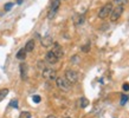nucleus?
I'll return each instance as SVG.
<instances>
[{"label":"nucleus","mask_w":129,"mask_h":118,"mask_svg":"<svg viewBox=\"0 0 129 118\" xmlns=\"http://www.w3.org/2000/svg\"><path fill=\"white\" fill-rule=\"evenodd\" d=\"M56 84H57V87L59 90L64 91V92H68V91L71 90V83L65 77H57L56 78Z\"/></svg>","instance_id":"obj_1"},{"label":"nucleus","mask_w":129,"mask_h":118,"mask_svg":"<svg viewBox=\"0 0 129 118\" xmlns=\"http://www.w3.org/2000/svg\"><path fill=\"white\" fill-rule=\"evenodd\" d=\"M59 6H60V0H52L50 6V10L47 12V18L49 19H53L57 14V12L59 10Z\"/></svg>","instance_id":"obj_2"},{"label":"nucleus","mask_w":129,"mask_h":118,"mask_svg":"<svg viewBox=\"0 0 129 118\" xmlns=\"http://www.w3.org/2000/svg\"><path fill=\"white\" fill-rule=\"evenodd\" d=\"M111 11H113V4H111V3H108V4H106L100 10V12H98V18H100V19H106V18H108V17L110 16Z\"/></svg>","instance_id":"obj_3"},{"label":"nucleus","mask_w":129,"mask_h":118,"mask_svg":"<svg viewBox=\"0 0 129 118\" xmlns=\"http://www.w3.org/2000/svg\"><path fill=\"white\" fill-rule=\"evenodd\" d=\"M42 75L46 80H56V78H57V72L53 69H49V67L44 69Z\"/></svg>","instance_id":"obj_4"},{"label":"nucleus","mask_w":129,"mask_h":118,"mask_svg":"<svg viewBox=\"0 0 129 118\" xmlns=\"http://www.w3.org/2000/svg\"><path fill=\"white\" fill-rule=\"evenodd\" d=\"M65 78H67L71 84H75V83L78 82L79 75H78V72H76L75 70H68L67 72H65Z\"/></svg>","instance_id":"obj_5"},{"label":"nucleus","mask_w":129,"mask_h":118,"mask_svg":"<svg viewBox=\"0 0 129 118\" xmlns=\"http://www.w3.org/2000/svg\"><path fill=\"white\" fill-rule=\"evenodd\" d=\"M122 12H123V6H117V7L113 8V11L110 13V20L111 21L118 20V18L122 16Z\"/></svg>","instance_id":"obj_6"},{"label":"nucleus","mask_w":129,"mask_h":118,"mask_svg":"<svg viewBox=\"0 0 129 118\" xmlns=\"http://www.w3.org/2000/svg\"><path fill=\"white\" fill-rule=\"evenodd\" d=\"M19 71H20V78L23 80H26L28 77V66L26 63H21L19 65Z\"/></svg>","instance_id":"obj_7"},{"label":"nucleus","mask_w":129,"mask_h":118,"mask_svg":"<svg viewBox=\"0 0 129 118\" xmlns=\"http://www.w3.org/2000/svg\"><path fill=\"white\" fill-rule=\"evenodd\" d=\"M52 52L53 54L57 57V58H62L63 54H64V51H63V47L59 45L58 43H53V47H52Z\"/></svg>","instance_id":"obj_8"},{"label":"nucleus","mask_w":129,"mask_h":118,"mask_svg":"<svg viewBox=\"0 0 129 118\" xmlns=\"http://www.w3.org/2000/svg\"><path fill=\"white\" fill-rule=\"evenodd\" d=\"M45 60H46V63L51 64V65H53V64H57V63H58L59 59L57 58L55 54H53V52L50 51V52H47L46 55H45Z\"/></svg>","instance_id":"obj_9"},{"label":"nucleus","mask_w":129,"mask_h":118,"mask_svg":"<svg viewBox=\"0 0 129 118\" xmlns=\"http://www.w3.org/2000/svg\"><path fill=\"white\" fill-rule=\"evenodd\" d=\"M40 44H42V46H44V47H50L53 45V39H52L51 35H45L44 38H42Z\"/></svg>","instance_id":"obj_10"},{"label":"nucleus","mask_w":129,"mask_h":118,"mask_svg":"<svg viewBox=\"0 0 129 118\" xmlns=\"http://www.w3.org/2000/svg\"><path fill=\"white\" fill-rule=\"evenodd\" d=\"M26 53H27V52L25 51V48H20L19 51L17 52V54H16L17 59H18V60H21V62H23L24 59L26 58Z\"/></svg>","instance_id":"obj_11"},{"label":"nucleus","mask_w":129,"mask_h":118,"mask_svg":"<svg viewBox=\"0 0 129 118\" xmlns=\"http://www.w3.org/2000/svg\"><path fill=\"white\" fill-rule=\"evenodd\" d=\"M33 50H35V40L31 39V40H28L27 43H26V45H25V51L32 52Z\"/></svg>","instance_id":"obj_12"},{"label":"nucleus","mask_w":129,"mask_h":118,"mask_svg":"<svg viewBox=\"0 0 129 118\" xmlns=\"http://www.w3.org/2000/svg\"><path fill=\"white\" fill-rule=\"evenodd\" d=\"M74 20L76 25H82L84 23V16H75Z\"/></svg>","instance_id":"obj_13"},{"label":"nucleus","mask_w":129,"mask_h":118,"mask_svg":"<svg viewBox=\"0 0 129 118\" xmlns=\"http://www.w3.org/2000/svg\"><path fill=\"white\" fill-rule=\"evenodd\" d=\"M79 105H81V107H83V109H84V107H86V106L89 105V100H88L85 97H82V98H81V100H79Z\"/></svg>","instance_id":"obj_14"},{"label":"nucleus","mask_w":129,"mask_h":118,"mask_svg":"<svg viewBox=\"0 0 129 118\" xmlns=\"http://www.w3.org/2000/svg\"><path fill=\"white\" fill-rule=\"evenodd\" d=\"M7 94H8V89H3V90H0V102H1Z\"/></svg>","instance_id":"obj_15"},{"label":"nucleus","mask_w":129,"mask_h":118,"mask_svg":"<svg viewBox=\"0 0 129 118\" xmlns=\"http://www.w3.org/2000/svg\"><path fill=\"white\" fill-rule=\"evenodd\" d=\"M19 118H32V114H31V112H28V111H23V112L20 113Z\"/></svg>","instance_id":"obj_16"},{"label":"nucleus","mask_w":129,"mask_h":118,"mask_svg":"<svg viewBox=\"0 0 129 118\" xmlns=\"http://www.w3.org/2000/svg\"><path fill=\"white\" fill-rule=\"evenodd\" d=\"M113 3L116 4L117 6H123V5H125L128 3V0H113Z\"/></svg>","instance_id":"obj_17"},{"label":"nucleus","mask_w":129,"mask_h":118,"mask_svg":"<svg viewBox=\"0 0 129 118\" xmlns=\"http://www.w3.org/2000/svg\"><path fill=\"white\" fill-rule=\"evenodd\" d=\"M82 51L84 52V53H88V52L90 51V43L85 44V45H83V46H82Z\"/></svg>","instance_id":"obj_18"},{"label":"nucleus","mask_w":129,"mask_h":118,"mask_svg":"<svg viewBox=\"0 0 129 118\" xmlns=\"http://www.w3.org/2000/svg\"><path fill=\"white\" fill-rule=\"evenodd\" d=\"M10 106H11V107H14V109H17V107H18V100H17V99H13V100H11V102H10Z\"/></svg>","instance_id":"obj_19"},{"label":"nucleus","mask_w":129,"mask_h":118,"mask_svg":"<svg viewBox=\"0 0 129 118\" xmlns=\"http://www.w3.org/2000/svg\"><path fill=\"white\" fill-rule=\"evenodd\" d=\"M32 100L36 103V104H38V103H40V100H42V98H40V96H38V94H36V96H33L32 97Z\"/></svg>","instance_id":"obj_20"},{"label":"nucleus","mask_w":129,"mask_h":118,"mask_svg":"<svg viewBox=\"0 0 129 118\" xmlns=\"http://www.w3.org/2000/svg\"><path fill=\"white\" fill-rule=\"evenodd\" d=\"M127 100H128V96H125V94H123V96H121V105H124L125 103H127Z\"/></svg>","instance_id":"obj_21"},{"label":"nucleus","mask_w":129,"mask_h":118,"mask_svg":"<svg viewBox=\"0 0 129 118\" xmlns=\"http://www.w3.org/2000/svg\"><path fill=\"white\" fill-rule=\"evenodd\" d=\"M13 5H14L13 3H7V4L4 6V10H5V11H10V10L13 7Z\"/></svg>","instance_id":"obj_22"},{"label":"nucleus","mask_w":129,"mask_h":118,"mask_svg":"<svg viewBox=\"0 0 129 118\" xmlns=\"http://www.w3.org/2000/svg\"><path fill=\"white\" fill-rule=\"evenodd\" d=\"M123 91H129V84L128 83H125V84H123Z\"/></svg>","instance_id":"obj_23"},{"label":"nucleus","mask_w":129,"mask_h":118,"mask_svg":"<svg viewBox=\"0 0 129 118\" xmlns=\"http://www.w3.org/2000/svg\"><path fill=\"white\" fill-rule=\"evenodd\" d=\"M78 59H79L78 55H74V57H72V60H71V62H72V63H77V62H78Z\"/></svg>","instance_id":"obj_24"},{"label":"nucleus","mask_w":129,"mask_h":118,"mask_svg":"<svg viewBox=\"0 0 129 118\" xmlns=\"http://www.w3.org/2000/svg\"><path fill=\"white\" fill-rule=\"evenodd\" d=\"M23 1H24V0H17V4H18V5H21V4H23Z\"/></svg>","instance_id":"obj_25"},{"label":"nucleus","mask_w":129,"mask_h":118,"mask_svg":"<svg viewBox=\"0 0 129 118\" xmlns=\"http://www.w3.org/2000/svg\"><path fill=\"white\" fill-rule=\"evenodd\" d=\"M46 118H57V117H56V116H52V114H50V116H47Z\"/></svg>","instance_id":"obj_26"},{"label":"nucleus","mask_w":129,"mask_h":118,"mask_svg":"<svg viewBox=\"0 0 129 118\" xmlns=\"http://www.w3.org/2000/svg\"><path fill=\"white\" fill-rule=\"evenodd\" d=\"M65 118H69V117H65Z\"/></svg>","instance_id":"obj_27"}]
</instances>
